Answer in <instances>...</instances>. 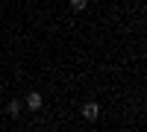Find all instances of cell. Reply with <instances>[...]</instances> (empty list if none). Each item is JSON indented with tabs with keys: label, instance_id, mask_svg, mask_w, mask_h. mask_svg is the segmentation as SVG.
I'll return each instance as SVG.
<instances>
[{
	"label": "cell",
	"instance_id": "2",
	"mask_svg": "<svg viewBox=\"0 0 147 132\" xmlns=\"http://www.w3.org/2000/svg\"><path fill=\"white\" fill-rule=\"evenodd\" d=\"M27 106H30L32 112H35V109H41V94H35V91H32L30 97H27Z\"/></svg>",
	"mask_w": 147,
	"mask_h": 132
},
{
	"label": "cell",
	"instance_id": "4",
	"mask_svg": "<svg viewBox=\"0 0 147 132\" xmlns=\"http://www.w3.org/2000/svg\"><path fill=\"white\" fill-rule=\"evenodd\" d=\"M85 3H88V0H71V6H74V9H85Z\"/></svg>",
	"mask_w": 147,
	"mask_h": 132
},
{
	"label": "cell",
	"instance_id": "3",
	"mask_svg": "<svg viewBox=\"0 0 147 132\" xmlns=\"http://www.w3.org/2000/svg\"><path fill=\"white\" fill-rule=\"evenodd\" d=\"M18 112H21V103L12 100V103H9V115H18Z\"/></svg>",
	"mask_w": 147,
	"mask_h": 132
},
{
	"label": "cell",
	"instance_id": "1",
	"mask_svg": "<svg viewBox=\"0 0 147 132\" xmlns=\"http://www.w3.org/2000/svg\"><path fill=\"white\" fill-rule=\"evenodd\" d=\"M97 115H100V106H97V103H85L82 106V117H85V121H94Z\"/></svg>",
	"mask_w": 147,
	"mask_h": 132
}]
</instances>
